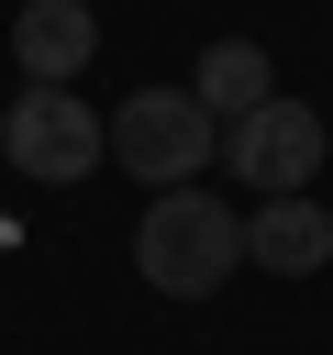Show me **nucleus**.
Instances as JSON below:
<instances>
[{"label": "nucleus", "instance_id": "obj_5", "mask_svg": "<svg viewBox=\"0 0 333 355\" xmlns=\"http://www.w3.org/2000/svg\"><path fill=\"white\" fill-rule=\"evenodd\" d=\"M11 55H22V89H67V78L100 55V22H89V0H22V22H11Z\"/></svg>", "mask_w": 333, "mask_h": 355}, {"label": "nucleus", "instance_id": "obj_1", "mask_svg": "<svg viewBox=\"0 0 333 355\" xmlns=\"http://www.w3.org/2000/svg\"><path fill=\"white\" fill-rule=\"evenodd\" d=\"M133 266H144V288H166V300H211V288L244 266V222H233L211 189H155V211L133 222Z\"/></svg>", "mask_w": 333, "mask_h": 355}, {"label": "nucleus", "instance_id": "obj_2", "mask_svg": "<svg viewBox=\"0 0 333 355\" xmlns=\"http://www.w3.org/2000/svg\"><path fill=\"white\" fill-rule=\"evenodd\" d=\"M100 133H111V166H122V178H155V189H189V178L222 155V122H211L189 89H133Z\"/></svg>", "mask_w": 333, "mask_h": 355}, {"label": "nucleus", "instance_id": "obj_4", "mask_svg": "<svg viewBox=\"0 0 333 355\" xmlns=\"http://www.w3.org/2000/svg\"><path fill=\"white\" fill-rule=\"evenodd\" d=\"M322 111H300L289 89L266 100V111H244L233 133H222V155H233V178H255L266 200H300V178H322Z\"/></svg>", "mask_w": 333, "mask_h": 355}, {"label": "nucleus", "instance_id": "obj_7", "mask_svg": "<svg viewBox=\"0 0 333 355\" xmlns=\"http://www.w3.org/2000/svg\"><path fill=\"white\" fill-rule=\"evenodd\" d=\"M189 100H200L211 122H244V111H266V100H278V67H266V44H244V33H222V44L200 55V78H189Z\"/></svg>", "mask_w": 333, "mask_h": 355}, {"label": "nucleus", "instance_id": "obj_6", "mask_svg": "<svg viewBox=\"0 0 333 355\" xmlns=\"http://www.w3.org/2000/svg\"><path fill=\"white\" fill-rule=\"evenodd\" d=\"M244 255L278 266V277H322V266H333V211H322V200H266V211L244 222Z\"/></svg>", "mask_w": 333, "mask_h": 355}, {"label": "nucleus", "instance_id": "obj_3", "mask_svg": "<svg viewBox=\"0 0 333 355\" xmlns=\"http://www.w3.org/2000/svg\"><path fill=\"white\" fill-rule=\"evenodd\" d=\"M0 144H11V166H22V178H89V166L111 155V133H100V111H89L78 89H22Z\"/></svg>", "mask_w": 333, "mask_h": 355}]
</instances>
